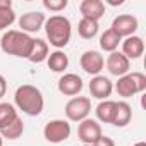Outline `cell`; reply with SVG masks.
<instances>
[{
	"mask_svg": "<svg viewBox=\"0 0 146 146\" xmlns=\"http://www.w3.org/2000/svg\"><path fill=\"white\" fill-rule=\"evenodd\" d=\"M45 33L52 46L55 48H64L70 41L72 35V26L70 21L65 16H52L50 19L45 21Z\"/></svg>",
	"mask_w": 146,
	"mask_h": 146,
	"instance_id": "3",
	"label": "cell"
},
{
	"mask_svg": "<svg viewBox=\"0 0 146 146\" xmlns=\"http://www.w3.org/2000/svg\"><path fill=\"white\" fill-rule=\"evenodd\" d=\"M113 115H115V102H112V100L100 102V105L96 107L98 120H102L103 124H112L113 122Z\"/></svg>",
	"mask_w": 146,
	"mask_h": 146,
	"instance_id": "19",
	"label": "cell"
},
{
	"mask_svg": "<svg viewBox=\"0 0 146 146\" xmlns=\"http://www.w3.org/2000/svg\"><path fill=\"white\" fill-rule=\"evenodd\" d=\"M46 58H48V43L41 38H36L33 41V48H31V53H29L28 60H31L33 64H40Z\"/></svg>",
	"mask_w": 146,
	"mask_h": 146,
	"instance_id": "17",
	"label": "cell"
},
{
	"mask_svg": "<svg viewBox=\"0 0 146 146\" xmlns=\"http://www.w3.org/2000/svg\"><path fill=\"white\" fill-rule=\"evenodd\" d=\"M33 38L23 31H16L11 29L7 33H4L2 40H0V48H2L7 55H14V57H23L28 58L33 48Z\"/></svg>",
	"mask_w": 146,
	"mask_h": 146,
	"instance_id": "2",
	"label": "cell"
},
{
	"mask_svg": "<svg viewBox=\"0 0 146 146\" xmlns=\"http://www.w3.org/2000/svg\"><path fill=\"white\" fill-rule=\"evenodd\" d=\"M144 90H146V76L143 72H127L115 83V91L122 98L134 96L137 93H143Z\"/></svg>",
	"mask_w": 146,
	"mask_h": 146,
	"instance_id": "4",
	"label": "cell"
},
{
	"mask_svg": "<svg viewBox=\"0 0 146 146\" xmlns=\"http://www.w3.org/2000/svg\"><path fill=\"white\" fill-rule=\"evenodd\" d=\"M107 4H110V5H122L124 4V0H107Z\"/></svg>",
	"mask_w": 146,
	"mask_h": 146,
	"instance_id": "29",
	"label": "cell"
},
{
	"mask_svg": "<svg viewBox=\"0 0 146 146\" xmlns=\"http://www.w3.org/2000/svg\"><path fill=\"white\" fill-rule=\"evenodd\" d=\"M14 102H16V107L19 110H23V113H26L29 117L40 115L43 112V107H45V100H43L41 91L33 84L19 86L16 90Z\"/></svg>",
	"mask_w": 146,
	"mask_h": 146,
	"instance_id": "1",
	"label": "cell"
},
{
	"mask_svg": "<svg viewBox=\"0 0 146 146\" xmlns=\"http://www.w3.org/2000/svg\"><path fill=\"white\" fill-rule=\"evenodd\" d=\"M83 146H91V144H83Z\"/></svg>",
	"mask_w": 146,
	"mask_h": 146,
	"instance_id": "32",
	"label": "cell"
},
{
	"mask_svg": "<svg viewBox=\"0 0 146 146\" xmlns=\"http://www.w3.org/2000/svg\"><path fill=\"white\" fill-rule=\"evenodd\" d=\"M120 41H122V38H120L117 33H113L112 29H107V31L102 35V38H100V46H102V50L112 53V52H117Z\"/></svg>",
	"mask_w": 146,
	"mask_h": 146,
	"instance_id": "20",
	"label": "cell"
},
{
	"mask_svg": "<svg viewBox=\"0 0 146 146\" xmlns=\"http://www.w3.org/2000/svg\"><path fill=\"white\" fill-rule=\"evenodd\" d=\"M5 91H7V81H5V78L2 74H0V98L5 96Z\"/></svg>",
	"mask_w": 146,
	"mask_h": 146,
	"instance_id": "27",
	"label": "cell"
},
{
	"mask_svg": "<svg viewBox=\"0 0 146 146\" xmlns=\"http://www.w3.org/2000/svg\"><path fill=\"white\" fill-rule=\"evenodd\" d=\"M79 11L84 19H91L98 23L105 14V4L102 0H83L79 5Z\"/></svg>",
	"mask_w": 146,
	"mask_h": 146,
	"instance_id": "14",
	"label": "cell"
},
{
	"mask_svg": "<svg viewBox=\"0 0 146 146\" xmlns=\"http://www.w3.org/2000/svg\"><path fill=\"white\" fill-rule=\"evenodd\" d=\"M98 29H100L98 23L96 21H91V19H84L83 17L79 21V24H78V33L84 40H93L98 35Z\"/></svg>",
	"mask_w": 146,
	"mask_h": 146,
	"instance_id": "21",
	"label": "cell"
},
{
	"mask_svg": "<svg viewBox=\"0 0 146 146\" xmlns=\"http://www.w3.org/2000/svg\"><path fill=\"white\" fill-rule=\"evenodd\" d=\"M91 112V100L88 96H74L65 105V115L72 122H81L88 119Z\"/></svg>",
	"mask_w": 146,
	"mask_h": 146,
	"instance_id": "5",
	"label": "cell"
},
{
	"mask_svg": "<svg viewBox=\"0 0 146 146\" xmlns=\"http://www.w3.org/2000/svg\"><path fill=\"white\" fill-rule=\"evenodd\" d=\"M137 26H139V23L132 14H120L113 19L110 29L113 33H117L120 38H129L137 31Z\"/></svg>",
	"mask_w": 146,
	"mask_h": 146,
	"instance_id": "7",
	"label": "cell"
},
{
	"mask_svg": "<svg viewBox=\"0 0 146 146\" xmlns=\"http://www.w3.org/2000/svg\"><path fill=\"white\" fill-rule=\"evenodd\" d=\"M45 14L41 12H28V14H23L19 17V28L23 33H36L43 28L45 24Z\"/></svg>",
	"mask_w": 146,
	"mask_h": 146,
	"instance_id": "13",
	"label": "cell"
},
{
	"mask_svg": "<svg viewBox=\"0 0 146 146\" xmlns=\"http://www.w3.org/2000/svg\"><path fill=\"white\" fill-rule=\"evenodd\" d=\"M43 136L48 143H62L70 136V124L67 120H50L45 129H43Z\"/></svg>",
	"mask_w": 146,
	"mask_h": 146,
	"instance_id": "6",
	"label": "cell"
},
{
	"mask_svg": "<svg viewBox=\"0 0 146 146\" xmlns=\"http://www.w3.org/2000/svg\"><path fill=\"white\" fill-rule=\"evenodd\" d=\"M0 9H12L11 0H0Z\"/></svg>",
	"mask_w": 146,
	"mask_h": 146,
	"instance_id": "28",
	"label": "cell"
},
{
	"mask_svg": "<svg viewBox=\"0 0 146 146\" xmlns=\"http://www.w3.org/2000/svg\"><path fill=\"white\" fill-rule=\"evenodd\" d=\"M79 64H81V69L84 72H88V74H91V76H98L103 70V67H105V58H103V55L100 52L88 50V52H84L81 55Z\"/></svg>",
	"mask_w": 146,
	"mask_h": 146,
	"instance_id": "9",
	"label": "cell"
},
{
	"mask_svg": "<svg viewBox=\"0 0 146 146\" xmlns=\"http://www.w3.org/2000/svg\"><path fill=\"white\" fill-rule=\"evenodd\" d=\"M23 132H24V122H23V119H19V117H17L12 124H9L7 127L0 129V136L5 137V139H17V137L23 136Z\"/></svg>",
	"mask_w": 146,
	"mask_h": 146,
	"instance_id": "22",
	"label": "cell"
},
{
	"mask_svg": "<svg viewBox=\"0 0 146 146\" xmlns=\"http://www.w3.org/2000/svg\"><path fill=\"white\" fill-rule=\"evenodd\" d=\"M46 64H48V69L50 70H53V72H64L67 69V65H69V57L64 52L55 50V52H52L48 55Z\"/></svg>",
	"mask_w": 146,
	"mask_h": 146,
	"instance_id": "18",
	"label": "cell"
},
{
	"mask_svg": "<svg viewBox=\"0 0 146 146\" xmlns=\"http://www.w3.org/2000/svg\"><path fill=\"white\" fill-rule=\"evenodd\" d=\"M4 144V139H2V136H0V146H2Z\"/></svg>",
	"mask_w": 146,
	"mask_h": 146,
	"instance_id": "31",
	"label": "cell"
},
{
	"mask_svg": "<svg viewBox=\"0 0 146 146\" xmlns=\"http://www.w3.org/2000/svg\"><path fill=\"white\" fill-rule=\"evenodd\" d=\"M143 52H144V41H143L141 36L132 35V36H129L122 41V55H125L129 60L131 58L132 60L139 58L143 55Z\"/></svg>",
	"mask_w": 146,
	"mask_h": 146,
	"instance_id": "15",
	"label": "cell"
},
{
	"mask_svg": "<svg viewBox=\"0 0 146 146\" xmlns=\"http://www.w3.org/2000/svg\"><path fill=\"white\" fill-rule=\"evenodd\" d=\"M113 91V84L108 78L105 76H95L90 83V93L93 98H98V100H107Z\"/></svg>",
	"mask_w": 146,
	"mask_h": 146,
	"instance_id": "12",
	"label": "cell"
},
{
	"mask_svg": "<svg viewBox=\"0 0 146 146\" xmlns=\"http://www.w3.org/2000/svg\"><path fill=\"white\" fill-rule=\"evenodd\" d=\"M17 117L19 115H17L14 105H11V103H0V129H4L9 124H12Z\"/></svg>",
	"mask_w": 146,
	"mask_h": 146,
	"instance_id": "23",
	"label": "cell"
},
{
	"mask_svg": "<svg viewBox=\"0 0 146 146\" xmlns=\"http://www.w3.org/2000/svg\"><path fill=\"white\" fill-rule=\"evenodd\" d=\"M93 146H115V143H113V139L112 137H107V136H102Z\"/></svg>",
	"mask_w": 146,
	"mask_h": 146,
	"instance_id": "26",
	"label": "cell"
},
{
	"mask_svg": "<svg viewBox=\"0 0 146 146\" xmlns=\"http://www.w3.org/2000/svg\"><path fill=\"white\" fill-rule=\"evenodd\" d=\"M81 90H83V79L78 74L69 72L58 79V91L65 96H76L81 93Z\"/></svg>",
	"mask_w": 146,
	"mask_h": 146,
	"instance_id": "11",
	"label": "cell"
},
{
	"mask_svg": "<svg viewBox=\"0 0 146 146\" xmlns=\"http://www.w3.org/2000/svg\"><path fill=\"white\" fill-rule=\"evenodd\" d=\"M16 21V12L12 9H0V31L9 28Z\"/></svg>",
	"mask_w": 146,
	"mask_h": 146,
	"instance_id": "24",
	"label": "cell"
},
{
	"mask_svg": "<svg viewBox=\"0 0 146 146\" xmlns=\"http://www.w3.org/2000/svg\"><path fill=\"white\" fill-rule=\"evenodd\" d=\"M132 119V108L127 102H115V115H113V125L125 127Z\"/></svg>",
	"mask_w": 146,
	"mask_h": 146,
	"instance_id": "16",
	"label": "cell"
},
{
	"mask_svg": "<svg viewBox=\"0 0 146 146\" xmlns=\"http://www.w3.org/2000/svg\"><path fill=\"white\" fill-rule=\"evenodd\" d=\"M129 67H131V62L125 55H122V52H112L107 57V69L112 76H117V78L125 76L129 72Z\"/></svg>",
	"mask_w": 146,
	"mask_h": 146,
	"instance_id": "10",
	"label": "cell"
},
{
	"mask_svg": "<svg viewBox=\"0 0 146 146\" xmlns=\"http://www.w3.org/2000/svg\"><path fill=\"white\" fill-rule=\"evenodd\" d=\"M43 7L52 12H60L67 7V0H43Z\"/></svg>",
	"mask_w": 146,
	"mask_h": 146,
	"instance_id": "25",
	"label": "cell"
},
{
	"mask_svg": "<svg viewBox=\"0 0 146 146\" xmlns=\"http://www.w3.org/2000/svg\"><path fill=\"white\" fill-rule=\"evenodd\" d=\"M134 146H146V143H144V141H139V143H136Z\"/></svg>",
	"mask_w": 146,
	"mask_h": 146,
	"instance_id": "30",
	"label": "cell"
},
{
	"mask_svg": "<svg viewBox=\"0 0 146 146\" xmlns=\"http://www.w3.org/2000/svg\"><path fill=\"white\" fill-rule=\"evenodd\" d=\"M78 136L79 139L84 143V144H95L103 134H102V125L93 120V119H84L79 122V127H78Z\"/></svg>",
	"mask_w": 146,
	"mask_h": 146,
	"instance_id": "8",
	"label": "cell"
}]
</instances>
